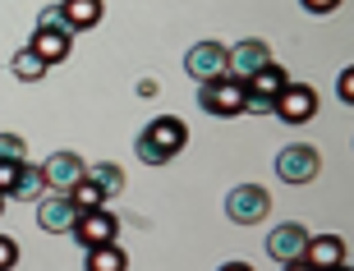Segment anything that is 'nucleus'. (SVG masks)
I'll use <instances>...</instances> for the list:
<instances>
[{"mask_svg":"<svg viewBox=\"0 0 354 271\" xmlns=\"http://www.w3.org/2000/svg\"><path fill=\"white\" fill-rule=\"evenodd\" d=\"M286 83H290V74L281 65H263L258 74L244 83V115H272V102L286 92Z\"/></svg>","mask_w":354,"mask_h":271,"instance_id":"1","label":"nucleus"},{"mask_svg":"<svg viewBox=\"0 0 354 271\" xmlns=\"http://www.w3.org/2000/svg\"><path fill=\"white\" fill-rule=\"evenodd\" d=\"M198 102H203V111L216 120H235L244 115V83H235V78H212V83H198Z\"/></svg>","mask_w":354,"mask_h":271,"instance_id":"2","label":"nucleus"},{"mask_svg":"<svg viewBox=\"0 0 354 271\" xmlns=\"http://www.w3.org/2000/svg\"><path fill=\"white\" fill-rule=\"evenodd\" d=\"M317 170H322V156H317V147H308V142H290V147L276 152V175H281V184H313Z\"/></svg>","mask_w":354,"mask_h":271,"instance_id":"3","label":"nucleus"},{"mask_svg":"<svg viewBox=\"0 0 354 271\" xmlns=\"http://www.w3.org/2000/svg\"><path fill=\"white\" fill-rule=\"evenodd\" d=\"M263 65H272V46H267L263 37H244V41H235V46H225V78L249 83Z\"/></svg>","mask_w":354,"mask_h":271,"instance_id":"4","label":"nucleus"},{"mask_svg":"<svg viewBox=\"0 0 354 271\" xmlns=\"http://www.w3.org/2000/svg\"><path fill=\"white\" fill-rule=\"evenodd\" d=\"M267 212H272V194H267L263 184H235V189L225 194V216L235 221V225L267 221Z\"/></svg>","mask_w":354,"mask_h":271,"instance_id":"5","label":"nucleus"},{"mask_svg":"<svg viewBox=\"0 0 354 271\" xmlns=\"http://www.w3.org/2000/svg\"><path fill=\"white\" fill-rule=\"evenodd\" d=\"M272 115L286 120V124H308V120L317 115V92L308 88V83H295V78H290L286 92L272 102Z\"/></svg>","mask_w":354,"mask_h":271,"instance_id":"6","label":"nucleus"},{"mask_svg":"<svg viewBox=\"0 0 354 271\" xmlns=\"http://www.w3.org/2000/svg\"><path fill=\"white\" fill-rule=\"evenodd\" d=\"M184 74L194 83H212V78H225V41H198L184 55Z\"/></svg>","mask_w":354,"mask_h":271,"instance_id":"7","label":"nucleus"},{"mask_svg":"<svg viewBox=\"0 0 354 271\" xmlns=\"http://www.w3.org/2000/svg\"><path fill=\"white\" fill-rule=\"evenodd\" d=\"M74 239H79V248H97V244H111L120 234V221L106 212V207H92V212H79L74 216Z\"/></svg>","mask_w":354,"mask_h":271,"instance_id":"8","label":"nucleus"},{"mask_svg":"<svg viewBox=\"0 0 354 271\" xmlns=\"http://www.w3.org/2000/svg\"><path fill=\"white\" fill-rule=\"evenodd\" d=\"M83 156L79 152H51L46 156V161H41V180H46V189H51V194H69V189H74V184L83 180Z\"/></svg>","mask_w":354,"mask_h":271,"instance_id":"9","label":"nucleus"},{"mask_svg":"<svg viewBox=\"0 0 354 271\" xmlns=\"http://www.w3.org/2000/svg\"><path fill=\"white\" fill-rule=\"evenodd\" d=\"M143 133H147V142L161 152V161H175V156L189 147V124H184V120H175V115H157Z\"/></svg>","mask_w":354,"mask_h":271,"instance_id":"10","label":"nucleus"},{"mask_svg":"<svg viewBox=\"0 0 354 271\" xmlns=\"http://www.w3.org/2000/svg\"><path fill=\"white\" fill-rule=\"evenodd\" d=\"M74 216H79V207L69 203V194H51V189H46V194L37 198V225L46 234H69L74 230Z\"/></svg>","mask_w":354,"mask_h":271,"instance_id":"11","label":"nucleus"},{"mask_svg":"<svg viewBox=\"0 0 354 271\" xmlns=\"http://www.w3.org/2000/svg\"><path fill=\"white\" fill-rule=\"evenodd\" d=\"M304 248H308V230H304L299 221H286V225H276V230L267 234V258L281 262V267L304 258Z\"/></svg>","mask_w":354,"mask_h":271,"instance_id":"12","label":"nucleus"},{"mask_svg":"<svg viewBox=\"0 0 354 271\" xmlns=\"http://www.w3.org/2000/svg\"><path fill=\"white\" fill-rule=\"evenodd\" d=\"M304 262L313 271H336L350 267V253H345L341 234H308V248H304Z\"/></svg>","mask_w":354,"mask_h":271,"instance_id":"13","label":"nucleus"},{"mask_svg":"<svg viewBox=\"0 0 354 271\" xmlns=\"http://www.w3.org/2000/svg\"><path fill=\"white\" fill-rule=\"evenodd\" d=\"M28 51H37L46 65H60V60H69V51H74V32H69V28H37L32 41H28Z\"/></svg>","mask_w":354,"mask_h":271,"instance_id":"14","label":"nucleus"},{"mask_svg":"<svg viewBox=\"0 0 354 271\" xmlns=\"http://www.w3.org/2000/svg\"><path fill=\"white\" fill-rule=\"evenodd\" d=\"M60 14H65V28H69V32H88V28L102 24L106 0H60Z\"/></svg>","mask_w":354,"mask_h":271,"instance_id":"15","label":"nucleus"},{"mask_svg":"<svg viewBox=\"0 0 354 271\" xmlns=\"http://www.w3.org/2000/svg\"><path fill=\"white\" fill-rule=\"evenodd\" d=\"M83 253H88V258H83L88 271H124L129 267V253H124L115 239H111V244H97V248H83Z\"/></svg>","mask_w":354,"mask_h":271,"instance_id":"16","label":"nucleus"},{"mask_svg":"<svg viewBox=\"0 0 354 271\" xmlns=\"http://www.w3.org/2000/svg\"><path fill=\"white\" fill-rule=\"evenodd\" d=\"M83 175H88V180L106 194V203H111L115 194H124V184H129V180H124V170H120L115 161H97V166H88Z\"/></svg>","mask_w":354,"mask_h":271,"instance_id":"17","label":"nucleus"},{"mask_svg":"<svg viewBox=\"0 0 354 271\" xmlns=\"http://www.w3.org/2000/svg\"><path fill=\"white\" fill-rule=\"evenodd\" d=\"M41 194H46L41 166H28V161H24V170H19V180H14V189H10V198H14V203H37Z\"/></svg>","mask_w":354,"mask_h":271,"instance_id":"18","label":"nucleus"},{"mask_svg":"<svg viewBox=\"0 0 354 271\" xmlns=\"http://www.w3.org/2000/svg\"><path fill=\"white\" fill-rule=\"evenodd\" d=\"M10 74L19 78V83H37V78H46L51 74V65H46V60H41L37 51H14V60H10Z\"/></svg>","mask_w":354,"mask_h":271,"instance_id":"19","label":"nucleus"},{"mask_svg":"<svg viewBox=\"0 0 354 271\" xmlns=\"http://www.w3.org/2000/svg\"><path fill=\"white\" fill-rule=\"evenodd\" d=\"M69 203L79 207V212H92V207H106V194L88 180V175H83V180L74 184V189H69Z\"/></svg>","mask_w":354,"mask_h":271,"instance_id":"20","label":"nucleus"},{"mask_svg":"<svg viewBox=\"0 0 354 271\" xmlns=\"http://www.w3.org/2000/svg\"><path fill=\"white\" fill-rule=\"evenodd\" d=\"M0 161H28V142L19 133H0Z\"/></svg>","mask_w":354,"mask_h":271,"instance_id":"21","label":"nucleus"},{"mask_svg":"<svg viewBox=\"0 0 354 271\" xmlns=\"http://www.w3.org/2000/svg\"><path fill=\"white\" fill-rule=\"evenodd\" d=\"M14 267H19V244L10 234H0V271H14Z\"/></svg>","mask_w":354,"mask_h":271,"instance_id":"22","label":"nucleus"},{"mask_svg":"<svg viewBox=\"0 0 354 271\" xmlns=\"http://www.w3.org/2000/svg\"><path fill=\"white\" fill-rule=\"evenodd\" d=\"M19 170H24V161H0V194L10 198L14 180H19Z\"/></svg>","mask_w":354,"mask_h":271,"instance_id":"23","label":"nucleus"},{"mask_svg":"<svg viewBox=\"0 0 354 271\" xmlns=\"http://www.w3.org/2000/svg\"><path fill=\"white\" fill-rule=\"evenodd\" d=\"M37 28H65V14H60V5H46V10L37 14Z\"/></svg>","mask_w":354,"mask_h":271,"instance_id":"24","label":"nucleus"},{"mask_svg":"<svg viewBox=\"0 0 354 271\" xmlns=\"http://www.w3.org/2000/svg\"><path fill=\"white\" fill-rule=\"evenodd\" d=\"M308 14H331V10H341V0H299Z\"/></svg>","mask_w":354,"mask_h":271,"instance_id":"25","label":"nucleus"},{"mask_svg":"<svg viewBox=\"0 0 354 271\" xmlns=\"http://www.w3.org/2000/svg\"><path fill=\"white\" fill-rule=\"evenodd\" d=\"M336 92H341V102H354V69H345V74H341Z\"/></svg>","mask_w":354,"mask_h":271,"instance_id":"26","label":"nucleus"},{"mask_svg":"<svg viewBox=\"0 0 354 271\" xmlns=\"http://www.w3.org/2000/svg\"><path fill=\"white\" fill-rule=\"evenodd\" d=\"M281 271H313V267H308V262H304V258H295V262H286V267H281Z\"/></svg>","mask_w":354,"mask_h":271,"instance_id":"27","label":"nucleus"},{"mask_svg":"<svg viewBox=\"0 0 354 271\" xmlns=\"http://www.w3.org/2000/svg\"><path fill=\"white\" fill-rule=\"evenodd\" d=\"M216 271H253L249 262H225V267H216Z\"/></svg>","mask_w":354,"mask_h":271,"instance_id":"28","label":"nucleus"},{"mask_svg":"<svg viewBox=\"0 0 354 271\" xmlns=\"http://www.w3.org/2000/svg\"><path fill=\"white\" fill-rule=\"evenodd\" d=\"M0 212H5V194H0Z\"/></svg>","mask_w":354,"mask_h":271,"instance_id":"29","label":"nucleus"},{"mask_svg":"<svg viewBox=\"0 0 354 271\" xmlns=\"http://www.w3.org/2000/svg\"><path fill=\"white\" fill-rule=\"evenodd\" d=\"M336 271H350V267H336Z\"/></svg>","mask_w":354,"mask_h":271,"instance_id":"30","label":"nucleus"}]
</instances>
